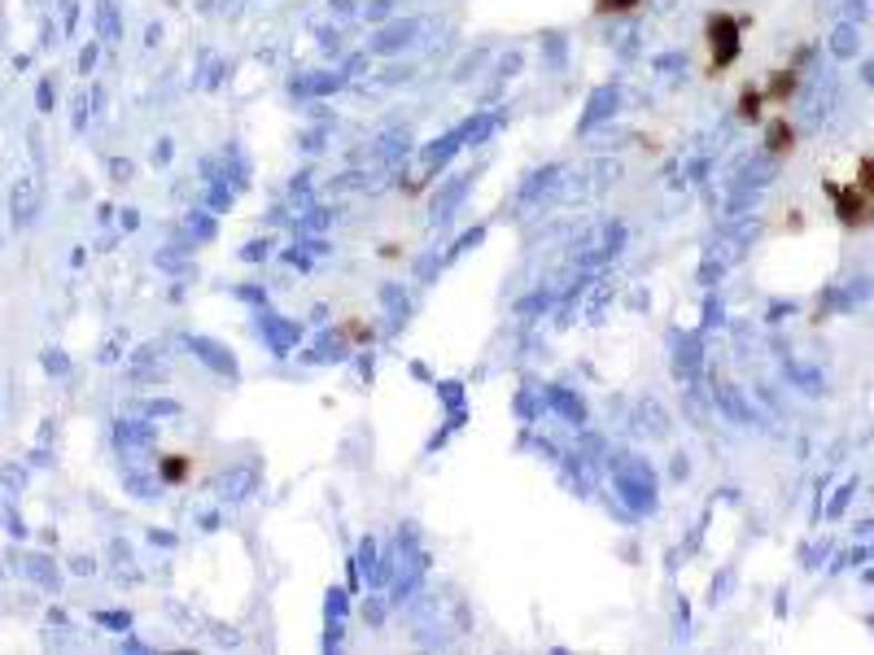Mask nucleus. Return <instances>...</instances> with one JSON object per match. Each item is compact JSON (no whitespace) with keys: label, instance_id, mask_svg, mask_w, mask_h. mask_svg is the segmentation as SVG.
<instances>
[{"label":"nucleus","instance_id":"nucleus-1","mask_svg":"<svg viewBox=\"0 0 874 655\" xmlns=\"http://www.w3.org/2000/svg\"><path fill=\"white\" fill-rule=\"evenodd\" d=\"M704 49H709V74H722L743 53V22L730 13H713L704 22Z\"/></svg>","mask_w":874,"mask_h":655},{"label":"nucleus","instance_id":"nucleus-2","mask_svg":"<svg viewBox=\"0 0 874 655\" xmlns=\"http://www.w3.org/2000/svg\"><path fill=\"white\" fill-rule=\"evenodd\" d=\"M826 193H831V211L840 218V227H848V232H862V227H871L874 223V202L848 180V184H835V180H826Z\"/></svg>","mask_w":874,"mask_h":655},{"label":"nucleus","instance_id":"nucleus-3","mask_svg":"<svg viewBox=\"0 0 874 655\" xmlns=\"http://www.w3.org/2000/svg\"><path fill=\"white\" fill-rule=\"evenodd\" d=\"M796 83H801V71L792 66V71H774L765 83H761V92H765V101H792V92H796Z\"/></svg>","mask_w":874,"mask_h":655},{"label":"nucleus","instance_id":"nucleus-4","mask_svg":"<svg viewBox=\"0 0 874 655\" xmlns=\"http://www.w3.org/2000/svg\"><path fill=\"white\" fill-rule=\"evenodd\" d=\"M765 149H770V153H792V149H796V132H792L787 119H770V123H765Z\"/></svg>","mask_w":874,"mask_h":655},{"label":"nucleus","instance_id":"nucleus-5","mask_svg":"<svg viewBox=\"0 0 874 655\" xmlns=\"http://www.w3.org/2000/svg\"><path fill=\"white\" fill-rule=\"evenodd\" d=\"M162 477H166L171 485L189 481V477H193V459H189V454H166V459H162Z\"/></svg>","mask_w":874,"mask_h":655},{"label":"nucleus","instance_id":"nucleus-6","mask_svg":"<svg viewBox=\"0 0 874 655\" xmlns=\"http://www.w3.org/2000/svg\"><path fill=\"white\" fill-rule=\"evenodd\" d=\"M761 110H765V92L748 83V88L739 92V119H761Z\"/></svg>","mask_w":874,"mask_h":655},{"label":"nucleus","instance_id":"nucleus-7","mask_svg":"<svg viewBox=\"0 0 874 655\" xmlns=\"http://www.w3.org/2000/svg\"><path fill=\"white\" fill-rule=\"evenodd\" d=\"M639 4H643V0H594L590 9H594V18H608V13L621 18V13H634Z\"/></svg>","mask_w":874,"mask_h":655},{"label":"nucleus","instance_id":"nucleus-8","mask_svg":"<svg viewBox=\"0 0 874 655\" xmlns=\"http://www.w3.org/2000/svg\"><path fill=\"white\" fill-rule=\"evenodd\" d=\"M853 184H857V188H862V193H866V197L874 202V157H862V162H857V175H853Z\"/></svg>","mask_w":874,"mask_h":655}]
</instances>
